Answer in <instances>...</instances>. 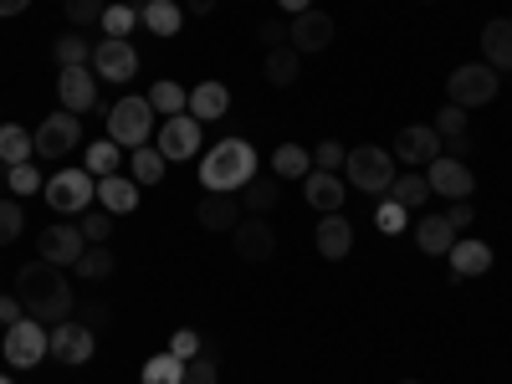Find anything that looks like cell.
I'll list each match as a JSON object with an SVG mask.
<instances>
[{
    "mask_svg": "<svg viewBox=\"0 0 512 384\" xmlns=\"http://www.w3.org/2000/svg\"><path fill=\"white\" fill-rule=\"evenodd\" d=\"M93 349H98V333H93V323H77V318H62V323H52V359L57 364H88L93 359Z\"/></svg>",
    "mask_w": 512,
    "mask_h": 384,
    "instance_id": "ba28073f",
    "label": "cell"
},
{
    "mask_svg": "<svg viewBox=\"0 0 512 384\" xmlns=\"http://www.w3.org/2000/svg\"><path fill=\"white\" fill-rule=\"evenodd\" d=\"M41 185H47V180H41V169L26 159V164H16L11 169V195H36Z\"/></svg>",
    "mask_w": 512,
    "mask_h": 384,
    "instance_id": "bcb514c9",
    "label": "cell"
},
{
    "mask_svg": "<svg viewBox=\"0 0 512 384\" xmlns=\"http://www.w3.org/2000/svg\"><path fill=\"white\" fill-rule=\"evenodd\" d=\"M31 6V0H0V16H21Z\"/></svg>",
    "mask_w": 512,
    "mask_h": 384,
    "instance_id": "f5cc1de1",
    "label": "cell"
},
{
    "mask_svg": "<svg viewBox=\"0 0 512 384\" xmlns=\"http://www.w3.org/2000/svg\"><path fill=\"white\" fill-rule=\"evenodd\" d=\"M226 113H231V88H226V82H200V88L190 93V118L216 123Z\"/></svg>",
    "mask_w": 512,
    "mask_h": 384,
    "instance_id": "603a6c76",
    "label": "cell"
},
{
    "mask_svg": "<svg viewBox=\"0 0 512 384\" xmlns=\"http://www.w3.org/2000/svg\"><path fill=\"white\" fill-rule=\"evenodd\" d=\"M93 72H98L103 82H134V72H139V52H134V41L103 36L98 47H93Z\"/></svg>",
    "mask_w": 512,
    "mask_h": 384,
    "instance_id": "4fadbf2b",
    "label": "cell"
},
{
    "mask_svg": "<svg viewBox=\"0 0 512 384\" xmlns=\"http://www.w3.org/2000/svg\"><path fill=\"white\" fill-rule=\"evenodd\" d=\"M0 384H11V374H0Z\"/></svg>",
    "mask_w": 512,
    "mask_h": 384,
    "instance_id": "11a10c76",
    "label": "cell"
},
{
    "mask_svg": "<svg viewBox=\"0 0 512 384\" xmlns=\"http://www.w3.org/2000/svg\"><path fill=\"white\" fill-rule=\"evenodd\" d=\"M113 267H118V262H113V251H108V246H88V251L77 256V267H72V272H77V277H88V282H108Z\"/></svg>",
    "mask_w": 512,
    "mask_h": 384,
    "instance_id": "d590c367",
    "label": "cell"
},
{
    "mask_svg": "<svg viewBox=\"0 0 512 384\" xmlns=\"http://www.w3.org/2000/svg\"><path fill=\"white\" fill-rule=\"evenodd\" d=\"M128 159H134V185H159L164 169H169V159H164L159 149H149V144H139Z\"/></svg>",
    "mask_w": 512,
    "mask_h": 384,
    "instance_id": "8d00e7d4",
    "label": "cell"
},
{
    "mask_svg": "<svg viewBox=\"0 0 512 384\" xmlns=\"http://www.w3.org/2000/svg\"><path fill=\"white\" fill-rule=\"evenodd\" d=\"M333 16L328 11H303V16H292V26H287V47L297 52V57H313V52H328L333 47Z\"/></svg>",
    "mask_w": 512,
    "mask_h": 384,
    "instance_id": "8fae6325",
    "label": "cell"
},
{
    "mask_svg": "<svg viewBox=\"0 0 512 384\" xmlns=\"http://www.w3.org/2000/svg\"><path fill=\"white\" fill-rule=\"evenodd\" d=\"M57 98H62L67 113H93V108H98L93 62H88V67H62V72H57Z\"/></svg>",
    "mask_w": 512,
    "mask_h": 384,
    "instance_id": "9a60e30c",
    "label": "cell"
},
{
    "mask_svg": "<svg viewBox=\"0 0 512 384\" xmlns=\"http://www.w3.org/2000/svg\"><path fill=\"white\" fill-rule=\"evenodd\" d=\"M52 57H57L62 67H88V62H93V41L82 36V31H67V36H57Z\"/></svg>",
    "mask_w": 512,
    "mask_h": 384,
    "instance_id": "e575fe53",
    "label": "cell"
},
{
    "mask_svg": "<svg viewBox=\"0 0 512 384\" xmlns=\"http://www.w3.org/2000/svg\"><path fill=\"white\" fill-rule=\"evenodd\" d=\"M502 88V72H492L487 62H461L451 77H446V98L456 108H487Z\"/></svg>",
    "mask_w": 512,
    "mask_h": 384,
    "instance_id": "5b68a950",
    "label": "cell"
},
{
    "mask_svg": "<svg viewBox=\"0 0 512 384\" xmlns=\"http://www.w3.org/2000/svg\"><path fill=\"white\" fill-rule=\"evenodd\" d=\"M21 318H26V308H21V297H11V292H6V297H0V323L11 328V323H21Z\"/></svg>",
    "mask_w": 512,
    "mask_h": 384,
    "instance_id": "f907efd6",
    "label": "cell"
},
{
    "mask_svg": "<svg viewBox=\"0 0 512 384\" xmlns=\"http://www.w3.org/2000/svg\"><path fill=\"white\" fill-rule=\"evenodd\" d=\"M236 200H241V210H251V216H267V210L282 200V195H277V175H256Z\"/></svg>",
    "mask_w": 512,
    "mask_h": 384,
    "instance_id": "836d02e7",
    "label": "cell"
},
{
    "mask_svg": "<svg viewBox=\"0 0 512 384\" xmlns=\"http://www.w3.org/2000/svg\"><path fill=\"white\" fill-rule=\"evenodd\" d=\"M82 236H88V246H103L108 236H113V216L98 205V210H82V226H77Z\"/></svg>",
    "mask_w": 512,
    "mask_h": 384,
    "instance_id": "f35d334b",
    "label": "cell"
},
{
    "mask_svg": "<svg viewBox=\"0 0 512 384\" xmlns=\"http://www.w3.org/2000/svg\"><path fill=\"white\" fill-rule=\"evenodd\" d=\"M303 195H308V205L313 210H323V216H338V210H344V180L338 175H328V169H313V175L303 180Z\"/></svg>",
    "mask_w": 512,
    "mask_h": 384,
    "instance_id": "ffe728a7",
    "label": "cell"
},
{
    "mask_svg": "<svg viewBox=\"0 0 512 384\" xmlns=\"http://www.w3.org/2000/svg\"><path fill=\"white\" fill-rule=\"evenodd\" d=\"M262 72H267V82H272V88H292V82H297V72H303V57H297L292 47H277V52H267Z\"/></svg>",
    "mask_w": 512,
    "mask_h": 384,
    "instance_id": "d6a6232c",
    "label": "cell"
},
{
    "mask_svg": "<svg viewBox=\"0 0 512 384\" xmlns=\"http://www.w3.org/2000/svg\"><path fill=\"white\" fill-rule=\"evenodd\" d=\"M390 154L400 164H410V169H425L436 154H446V144H441V134H436L431 123H405L400 134H395V144H390Z\"/></svg>",
    "mask_w": 512,
    "mask_h": 384,
    "instance_id": "30bf717a",
    "label": "cell"
},
{
    "mask_svg": "<svg viewBox=\"0 0 512 384\" xmlns=\"http://www.w3.org/2000/svg\"><path fill=\"white\" fill-rule=\"evenodd\" d=\"M134 21H139V11H134V6H108L98 26H103L108 36H118V41H128V31H134Z\"/></svg>",
    "mask_w": 512,
    "mask_h": 384,
    "instance_id": "ab89813d",
    "label": "cell"
},
{
    "mask_svg": "<svg viewBox=\"0 0 512 384\" xmlns=\"http://www.w3.org/2000/svg\"><path fill=\"white\" fill-rule=\"evenodd\" d=\"M405 384H415V379H405Z\"/></svg>",
    "mask_w": 512,
    "mask_h": 384,
    "instance_id": "9f6ffc18",
    "label": "cell"
},
{
    "mask_svg": "<svg viewBox=\"0 0 512 384\" xmlns=\"http://www.w3.org/2000/svg\"><path fill=\"white\" fill-rule=\"evenodd\" d=\"M185 384H221V364L210 359V354H195L185 364Z\"/></svg>",
    "mask_w": 512,
    "mask_h": 384,
    "instance_id": "ee69618b",
    "label": "cell"
},
{
    "mask_svg": "<svg viewBox=\"0 0 512 384\" xmlns=\"http://www.w3.org/2000/svg\"><path fill=\"white\" fill-rule=\"evenodd\" d=\"M26 159H36V144H31V134L21 123H0V164L6 169H16V164H26Z\"/></svg>",
    "mask_w": 512,
    "mask_h": 384,
    "instance_id": "83f0119b",
    "label": "cell"
},
{
    "mask_svg": "<svg viewBox=\"0 0 512 384\" xmlns=\"http://www.w3.org/2000/svg\"><path fill=\"white\" fill-rule=\"evenodd\" d=\"M425 180H431V195H446V200H466L477 190V175L456 154H436L431 164H425Z\"/></svg>",
    "mask_w": 512,
    "mask_h": 384,
    "instance_id": "7c38bea8",
    "label": "cell"
},
{
    "mask_svg": "<svg viewBox=\"0 0 512 384\" xmlns=\"http://www.w3.org/2000/svg\"><path fill=\"white\" fill-rule=\"evenodd\" d=\"M482 57H487L492 72H512V21L507 16L482 26Z\"/></svg>",
    "mask_w": 512,
    "mask_h": 384,
    "instance_id": "44dd1931",
    "label": "cell"
},
{
    "mask_svg": "<svg viewBox=\"0 0 512 384\" xmlns=\"http://www.w3.org/2000/svg\"><path fill=\"white\" fill-rule=\"evenodd\" d=\"M47 349H52V328L47 323L21 318V323L6 328V359H11V369H36L41 359H47Z\"/></svg>",
    "mask_w": 512,
    "mask_h": 384,
    "instance_id": "52a82bcc",
    "label": "cell"
},
{
    "mask_svg": "<svg viewBox=\"0 0 512 384\" xmlns=\"http://www.w3.org/2000/svg\"><path fill=\"white\" fill-rule=\"evenodd\" d=\"M349 251H354V226L344 221V210H338V216H323V221H318V256H328V262H344Z\"/></svg>",
    "mask_w": 512,
    "mask_h": 384,
    "instance_id": "7402d4cb",
    "label": "cell"
},
{
    "mask_svg": "<svg viewBox=\"0 0 512 384\" xmlns=\"http://www.w3.org/2000/svg\"><path fill=\"white\" fill-rule=\"evenodd\" d=\"M41 200H47L57 216H82V210H93V200H98V180L88 169H57V175L41 185Z\"/></svg>",
    "mask_w": 512,
    "mask_h": 384,
    "instance_id": "277c9868",
    "label": "cell"
},
{
    "mask_svg": "<svg viewBox=\"0 0 512 384\" xmlns=\"http://www.w3.org/2000/svg\"><path fill=\"white\" fill-rule=\"evenodd\" d=\"M272 175H277V180H308V175H313V149H303V144H277V149H272Z\"/></svg>",
    "mask_w": 512,
    "mask_h": 384,
    "instance_id": "484cf974",
    "label": "cell"
},
{
    "mask_svg": "<svg viewBox=\"0 0 512 384\" xmlns=\"http://www.w3.org/2000/svg\"><path fill=\"white\" fill-rule=\"evenodd\" d=\"M415 246H420L425 256H446V251L456 246V226H451L446 216H420V221H415Z\"/></svg>",
    "mask_w": 512,
    "mask_h": 384,
    "instance_id": "cb8c5ba5",
    "label": "cell"
},
{
    "mask_svg": "<svg viewBox=\"0 0 512 384\" xmlns=\"http://www.w3.org/2000/svg\"><path fill=\"white\" fill-rule=\"evenodd\" d=\"M256 41H262L267 52H277V47H287V26L282 21H262L256 26Z\"/></svg>",
    "mask_w": 512,
    "mask_h": 384,
    "instance_id": "c3c4849f",
    "label": "cell"
},
{
    "mask_svg": "<svg viewBox=\"0 0 512 384\" xmlns=\"http://www.w3.org/2000/svg\"><path fill=\"white\" fill-rule=\"evenodd\" d=\"M139 21L154 31V36H175L180 31V21H185V11L175 6V0H144V6H139Z\"/></svg>",
    "mask_w": 512,
    "mask_h": 384,
    "instance_id": "4316f807",
    "label": "cell"
},
{
    "mask_svg": "<svg viewBox=\"0 0 512 384\" xmlns=\"http://www.w3.org/2000/svg\"><path fill=\"white\" fill-rule=\"evenodd\" d=\"M446 262L456 277H487L492 272V246L477 236H456V246L446 251Z\"/></svg>",
    "mask_w": 512,
    "mask_h": 384,
    "instance_id": "ac0fdd59",
    "label": "cell"
},
{
    "mask_svg": "<svg viewBox=\"0 0 512 384\" xmlns=\"http://www.w3.org/2000/svg\"><path fill=\"white\" fill-rule=\"evenodd\" d=\"M446 221H451V226H456V236H461L466 226L477 221V210H472V200H451V210H446Z\"/></svg>",
    "mask_w": 512,
    "mask_h": 384,
    "instance_id": "681fc988",
    "label": "cell"
},
{
    "mask_svg": "<svg viewBox=\"0 0 512 384\" xmlns=\"http://www.w3.org/2000/svg\"><path fill=\"white\" fill-rule=\"evenodd\" d=\"M62 6H67V21L72 26H93V21H103V0H62Z\"/></svg>",
    "mask_w": 512,
    "mask_h": 384,
    "instance_id": "f6af8a7d",
    "label": "cell"
},
{
    "mask_svg": "<svg viewBox=\"0 0 512 384\" xmlns=\"http://www.w3.org/2000/svg\"><path fill=\"white\" fill-rule=\"evenodd\" d=\"M149 108H154V113H164V118L190 113V93L180 88L175 77H164V82H154V88H149Z\"/></svg>",
    "mask_w": 512,
    "mask_h": 384,
    "instance_id": "1f68e13d",
    "label": "cell"
},
{
    "mask_svg": "<svg viewBox=\"0 0 512 384\" xmlns=\"http://www.w3.org/2000/svg\"><path fill=\"white\" fill-rule=\"evenodd\" d=\"M16 297H21V308H26V318H36V323H62L67 313H72V282L62 277V267H52V262H31V267H21L16 272Z\"/></svg>",
    "mask_w": 512,
    "mask_h": 384,
    "instance_id": "6da1fadb",
    "label": "cell"
},
{
    "mask_svg": "<svg viewBox=\"0 0 512 384\" xmlns=\"http://www.w3.org/2000/svg\"><path fill=\"white\" fill-rule=\"evenodd\" d=\"M256 180V149L246 139H221L210 154H200V185L216 195H241Z\"/></svg>",
    "mask_w": 512,
    "mask_h": 384,
    "instance_id": "7a4b0ae2",
    "label": "cell"
},
{
    "mask_svg": "<svg viewBox=\"0 0 512 384\" xmlns=\"http://www.w3.org/2000/svg\"><path fill=\"white\" fill-rule=\"evenodd\" d=\"M384 200H395V205H405V210H420L425 200H431V180L420 175V169H410V175H395V185H390V195Z\"/></svg>",
    "mask_w": 512,
    "mask_h": 384,
    "instance_id": "f546056e",
    "label": "cell"
},
{
    "mask_svg": "<svg viewBox=\"0 0 512 384\" xmlns=\"http://www.w3.org/2000/svg\"><path fill=\"white\" fill-rule=\"evenodd\" d=\"M405 221H410L405 205H395V200H379V205H374V226H379V231L395 236V231H405Z\"/></svg>",
    "mask_w": 512,
    "mask_h": 384,
    "instance_id": "b9f144b4",
    "label": "cell"
},
{
    "mask_svg": "<svg viewBox=\"0 0 512 384\" xmlns=\"http://www.w3.org/2000/svg\"><path fill=\"white\" fill-rule=\"evenodd\" d=\"M195 221L205 226V231H236L241 226V200L236 195H200V205H195Z\"/></svg>",
    "mask_w": 512,
    "mask_h": 384,
    "instance_id": "d6986e66",
    "label": "cell"
},
{
    "mask_svg": "<svg viewBox=\"0 0 512 384\" xmlns=\"http://www.w3.org/2000/svg\"><path fill=\"white\" fill-rule=\"evenodd\" d=\"M118 164H123L118 144H113V139H98V144L88 149V164H82V169H88L93 180H108V175H118Z\"/></svg>",
    "mask_w": 512,
    "mask_h": 384,
    "instance_id": "74e56055",
    "label": "cell"
},
{
    "mask_svg": "<svg viewBox=\"0 0 512 384\" xmlns=\"http://www.w3.org/2000/svg\"><path fill=\"white\" fill-rule=\"evenodd\" d=\"M26 231V216H21V205L0 195V246H11L16 236Z\"/></svg>",
    "mask_w": 512,
    "mask_h": 384,
    "instance_id": "60d3db41",
    "label": "cell"
},
{
    "mask_svg": "<svg viewBox=\"0 0 512 384\" xmlns=\"http://www.w3.org/2000/svg\"><path fill=\"white\" fill-rule=\"evenodd\" d=\"M98 205L108 216H128V210L139 205V185L128 175H108V180H98Z\"/></svg>",
    "mask_w": 512,
    "mask_h": 384,
    "instance_id": "d4e9b609",
    "label": "cell"
},
{
    "mask_svg": "<svg viewBox=\"0 0 512 384\" xmlns=\"http://www.w3.org/2000/svg\"><path fill=\"white\" fill-rule=\"evenodd\" d=\"M185 364L190 359H175V354H154V359H144V369H139V384H185Z\"/></svg>",
    "mask_w": 512,
    "mask_h": 384,
    "instance_id": "4dcf8cb0",
    "label": "cell"
},
{
    "mask_svg": "<svg viewBox=\"0 0 512 384\" xmlns=\"http://www.w3.org/2000/svg\"><path fill=\"white\" fill-rule=\"evenodd\" d=\"M88 251V236H82L77 226H47L41 231V262H52V267H77V256Z\"/></svg>",
    "mask_w": 512,
    "mask_h": 384,
    "instance_id": "e0dca14e",
    "label": "cell"
},
{
    "mask_svg": "<svg viewBox=\"0 0 512 384\" xmlns=\"http://www.w3.org/2000/svg\"><path fill=\"white\" fill-rule=\"evenodd\" d=\"M169 164H180V159H195L200 154V118L190 113H175V118H164L159 128V144H154Z\"/></svg>",
    "mask_w": 512,
    "mask_h": 384,
    "instance_id": "5bb4252c",
    "label": "cell"
},
{
    "mask_svg": "<svg viewBox=\"0 0 512 384\" xmlns=\"http://www.w3.org/2000/svg\"><path fill=\"white\" fill-rule=\"evenodd\" d=\"M77 139H82V118L77 113H47L41 118V128L31 134V144H36V154L41 159H57V154H72L77 149Z\"/></svg>",
    "mask_w": 512,
    "mask_h": 384,
    "instance_id": "9c48e42d",
    "label": "cell"
},
{
    "mask_svg": "<svg viewBox=\"0 0 512 384\" xmlns=\"http://www.w3.org/2000/svg\"><path fill=\"white\" fill-rule=\"evenodd\" d=\"M185 11H195V16H210V11H216V0H185Z\"/></svg>",
    "mask_w": 512,
    "mask_h": 384,
    "instance_id": "db71d44e",
    "label": "cell"
},
{
    "mask_svg": "<svg viewBox=\"0 0 512 384\" xmlns=\"http://www.w3.org/2000/svg\"><path fill=\"white\" fill-rule=\"evenodd\" d=\"M169 354H175V359H195V354H200V333H195V328H175V338H169Z\"/></svg>",
    "mask_w": 512,
    "mask_h": 384,
    "instance_id": "7dc6e473",
    "label": "cell"
},
{
    "mask_svg": "<svg viewBox=\"0 0 512 384\" xmlns=\"http://www.w3.org/2000/svg\"><path fill=\"white\" fill-rule=\"evenodd\" d=\"M344 180L364 195H390L395 185V154L379 149V144H364V149H349L344 159Z\"/></svg>",
    "mask_w": 512,
    "mask_h": 384,
    "instance_id": "3957f363",
    "label": "cell"
},
{
    "mask_svg": "<svg viewBox=\"0 0 512 384\" xmlns=\"http://www.w3.org/2000/svg\"><path fill=\"white\" fill-rule=\"evenodd\" d=\"M231 241H236L241 262H267V256L277 251V231L267 226V216H241V226L231 231Z\"/></svg>",
    "mask_w": 512,
    "mask_h": 384,
    "instance_id": "2e32d148",
    "label": "cell"
},
{
    "mask_svg": "<svg viewBox=\"0 0 512 384\" xmlns=\"http://www.w3.org/2000/svg\"><path fill=\"white\" fill-rule=\"evenodd\" d=\"M436 134H441V144H446V154H466V108H456V103H446L441 113H436Z\"/></svg>",
    "mask_w": 512,
    "mask_h": 384,
    "instance_id": "f1b7e54d",
    "label": "cell"
},
{
    "mask_svg": "<svg viewBox=\"0 0 512 384\" xmlns=\"http://www.w3.org/2000/svg\"><path fill=\"white\" fill-rule=\"evenodd\" d=\"M344 159H349V149L338 144V139H323V144L313 149V169H328V175H338V169H344Z\"/></svg>",
    "mask_w": 512,
    "mask_h": 384,
    "instance_id": "7bdbcfd3",
    "label": "cell"
},
{
    "mask_svg": "<svg viewBox=\"0 0 512 384\" xmlns=\"http://www.w3.org/2000/svg\"><path fill=\"white\" fill-rule=\"evenodd\" d=\"M103 118H108V139H113L118 149H139V144H149L159 113L149 108V98H123V103H113Z\"/></svg>",
    "mask_w": 512,
    "mask_h": 384,
    "instance_id": "8992f818",
    "label": "cell"
},
{
    "mask_svg": "<svg viewBox=\"0 0 512 384\" xmlns=\"http://www.w3.org/2000/svg\"><path fill=\"white\" fill-rule=\"evenodd\" d=\"M277 6H282L287 16H303V11H313V0H277Z\"/></svg>",
    "mask_w": 512,
    "mask_h": 384,
    "instance_id": "816d5d0a",
    "label": "cell"
}]
</instances>
